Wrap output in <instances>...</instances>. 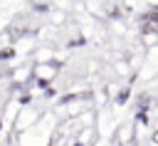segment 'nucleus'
<instances>
[{
  "label": "nucleus",
  "instance_id": "f257e3e1",
  "mask_svg": "<svg viewBox=\"0 0 158 146\" xmlns=\"http://www.w3.org/2000/svg\"><path fill=\"white\" fill-rule=\"evenodd\" d=\"M126 99H128V92H121V94H118V97H116V101H118V104H123V101H126Z\"/></svg>",
  "mask_w": 158,
  "mask_h": 146
},
{
  "label": "nucleus",
  "instance_id": "f03ea898",
  "mask_svg": "<svg viewBox=\"0 0 158 146\" xmlns=\"http://www.w3.org/2000/svg\"><path fill=\"white\" fill-rule=\"evenodd\" d=\"M0 57H2V59H10V57H12V49H2Z\"/></svg>",
  "mask_w": 158,
  "mask_h": 146
},
{
  "label": "nucleus",
  "instance_id": "7ed1b4c3",
  "mask_svg": "<svg viewBox=\"0 0 158 146\" xmlns=\"http://www.w3.org/2000/svg\"><path fill=\"white\" fill-rule=\"evenodd\" d=\"M74 146H81V144H74Z\"/></svg>",
  "mask_w": 158,
  "mask_h": 146
}]
</instances>
